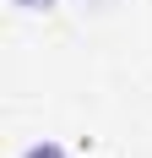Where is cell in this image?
Listing matches in <instances>:
<instances>
[{
	"mask_svg": "<svg viewBox=\"0 0 152 158\" xmlns=\"http://www.w3.org/2000/svg\"><path fill=\"white\" fill-rule=\"evenodd\" d=\"M22 158H65V147L54 142V136H38L33 147H22Z\"/></svg>",
	"mask_w": 152,
	"mask_h": 158,
	"instance_id": "1",
	"label": "cell"
},
{
	"mask_svg": "<svg viewBox=\"0 0 152 158\" xmlns=\"http://www.w3.org/2000/svg\"><path fill=\"white\" fill-rule=\"evenodd\" d=\"M16 11H27V16H44V11H54V6H60V0H11Z\"/></svg>",
	"mask_w": 152,
	"mask_h": 158,
	"instance_id": "2",
	"label": "cell"
}]
</instances>
